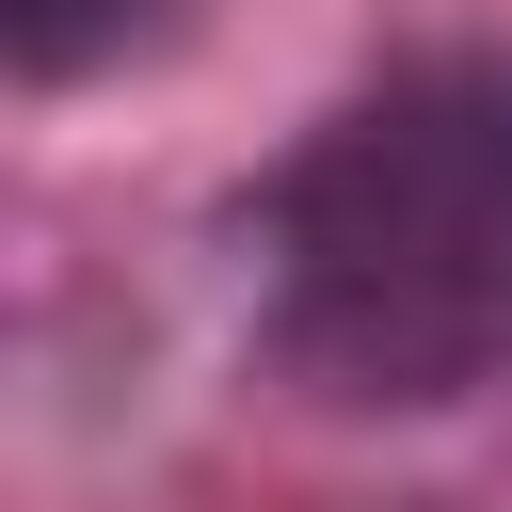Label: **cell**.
I'll return each instance as SVG.
<instances>
[{"label": "cell", "instance_id": "obj_1", "mask_svg": "<svg viewBox=\"0 0 512 512\" xmlns=\"http://www.w3.org/2000/svg\"><path fill=\"white\" fill-rule=\"evenodd\" d=\"M272 352L336 400H464L512 368V48L368 80L256 192Z\"/></svg>", "mask_w": 512, "mask_h": 512}, {"label": "cell", "instance_id": "obj_2", "mask_svg": "<svg viewBox=\"0 0 512 512\" xmlns=\"http://www.w3.org/2000/svg\"><path fill=\"white\" fill-rule=\"evenodd\" d=\"M112 32H128V0H16V64H32V80H64V64H96Z\"/></svg>", "mask_w": 512, "mask_h": 512}]
</instances>
